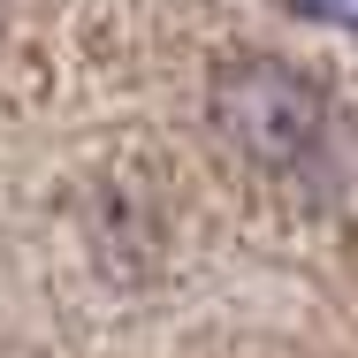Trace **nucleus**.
<instances>
[{
  "instance_id": "obj_1",
  "label": "nucleus",
  "mask_w": 358,
  "mask_h": 358,
  "mask_svg": "<svg viewBox=\"0 0 358 358\" xmlns=\"http://www.w3.org/2000/svg\"><path fill=\"white\" fill-rule=\"evenodd\" d=\"M221 145L252 168H313L328 145V99L305 69H289L275 54H236L214 69L206 92Z\"/></svg>"
},
{
  "instance_id": "obj_2",
  "label": "nucleus",
  "mask_w": 358,
  "mask_h": 358,
  "mask_svg": "<svg viewBox=\"0 0 358 358\" xmlns=\"http://www.w3.org/2000/svg\"><path fill=\"white\" fill-rule=\"evenodd\" d=\"M305 15H320V23H336V31H358V0H297Z\"/></svg>"
}]
</instances>
